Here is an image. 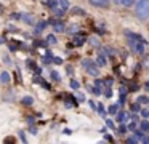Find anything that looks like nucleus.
<instances>
[{
	"label": "nucleus",
	"mask_w": 149,
	"mask_h": 144,
	"mask_svg": "<svg viewBox=\"0 0 149 144\" xmlns=\"http://www.w3.org/2000/svg\"><path fill=\"white\" fill-rule=\"evenodd\" d=\"M104 95H106L107 98H111V96H112V91H111V88H109V86L106 88V91H104Z\"/></svg>",
	"instance_id": "nucleus-39"
},
{
	"label": "nucleus",
	"mask_w": 149,
	"mask_h": 144,
	"mask_svg": "<svg viewBox=\"0 0 149 144\" xmlns=\"http://www.w3.org/2000/svg\"><path fill=\"white\" fill-rule=\"evenodd\" d=\"M141 115H143V117H149V111H148V109H143Z\"/></svg>",
	"instance_id": "nucleus-41"
},
{
	"label": "nucleus",
	"mask_w": 149,
	"mask_h": 144,
	"mask_svg": "<svg viewBox=\"0 0 149 144\" xmlns=\"http://www.w3.org/2000/svg\"><path fill=\"white\" fill-rule=\"evenodd\" d=\"M71 13H72V15H80V16H84V15H85V11H84L82 8H72V10H71Z\"/></svg>",
	"instance_id": "nucleus-16"
},
{
	"label": "nucleus",
	"mask_w": 149,
	"mask_h": 144,
	"mask_svg": "<svg viewBox=\"0 0 149 144\" xmlns=\"http://www.w3.org/2000/svg\"><path fill=\"white\" fill-rule=\"evenodd\" d=\"M40 85H42V86H43V88H47V90H50V83H48V82H47V80H43V79H42V80H40Z\"/></svg>",
	"instance_id": "nucleus-28"
},
{
	"label": "nucleus",
	"mask_w": 149,
	"mask_h": 144,
	"mask_svg": "<svg viewBox=\"0 0 149 144\" xmlns=\"http://www.w3.org/2000/svg\"><path fill=\"white\" fill-rule=\"evenodd\" d=\"M66 72H68V75H72V74H74V69H72L71 66H68V69H66Z\"/></svg>",
	"instance_id": "nucleus-42"
},
{
	"label": "nucleus",
	"mask_w": 149,
	"mask_h": 144,
	"mask_svg": "<svg viewBox=\"0 0 149 144\" xmlns=\"http://www.w3.org/2000/svg\"><path fill=\"white\" fill-rule=\"evenodd\" d=\"M3 61H5V64H10V63H11L10 58H8V56H5V58H3Z\"/></svg>",
	"instance_id": "nucleus-50"
},
{
	"label": "nucleus",
	"mask_w": 149,
	"mask_h": 144,
	"mask_svg": "<svg viewBox=\"0 0 149 144\" xmlns=\"http://www.w3.org/2000/svg\"><path fill=\"white\" fill-rule=\"evenodd\" d=\"M88 43L93 45V47H100V40H98L96 37H90L88 38Z\"/></svg>",
	"instance_id": "nucleus-15"
},
{
	"label": "nucleus",
	"mask_w": 149,
	"mask_h": 144,
	"mask_svg": "<svg viewBox=\"0 0 149 144\" xmlns=\"http://www.w3.org/2000/svg\"><path fill=\"white\" fill-rule=\"evenodd\" d=\"M26 64H27V67H29V69H36V64H34V61H31V59H29Z\"/></svg>",
	"instance_id": "nucleus-37"
},
{
	"label": "nucleus",
	"mask_w": 149,
	"mask_h": 144,
	"mask_svg": "<svg viewBox=\"0 0 149 144\" xmlns=\"http://www.w3.org/2000/svg\"><path fill=\"white\" fill-rule=\"evenodd\" d=\"M104 83H106V86H111V85H112V79H106V82H104Z\"/></svg>",
	"instance_id": "nucleus-46"
},
{
	"label": "nucleus",
	"mask_w": 149,
	"mask_h": 144,
	"mask_svg": "<svg viewBox=\"0 0 149 144\" xmlns=\"http://www.w3.org/2000/svg\"><path fill=\"white\" fill-rule=\"evenodd\" d=\"M96 63H98V66H104V64H106V54H104V50L100 51V56H98Z\"/></svg>",
	"instance_id": "nucleus-10"
},
{
	"label": "nucleus",
	"mask_w": 149,
	"mask_h": 144,
	"mask_svg": "<svg viewBox=\"0 0 149 144\" xmlns=\"http://www.w3.org/2000/svg\"><path fill=\"white\" fill-rule=\"evenodd\" d=\"M141 67H144V69L149 70V54H146L144 58H143V63H141Z\"/></svg>",
	"instance_id": "nucleus-13"
},
{
	"label": "nucleus",
	"mask_w": 149,
	"mask_h": 144,
	"mask_svg": "<svg viewBox=\"0 0 149 144\" xmlns=\"http://www.w3.org/2000/svg\"><path fill=\"white\" fill-rule=\"evenodd\" d=\"M135 13L139 19H148L149 18V0H139L135 6Z\"/></svg>",
	"instance_id": "nucleus-1"
},
{
	"label": "nucleus",
	"mask_w": 149,
	"mask_h": 144,
	"mask_svg": "<svg viewBox=\"0 0 149 144\" xmlns=\"http://www.w3.org/2000/svg\"><path fill=\"white\" fill-rule=\"evenodd\" d=\"M53 29H55V32H64L66 31V26L63 24L61 21H56L55 24H53Z\"/></svg>",
	"instance_id": "nucleus-8"
},
{
	"label": "nucleus",
	"mask_w": 149,
	"mask_h": 144,
	"mask_svg": "<svg viewBox=\"0 0 149 144\" xmlns=\"http://www.w3.org/2000/svg\"><path fill=\"white\" fill-rule=\"evenodd\" d=\"M127 130H128V128H127V127H125V125H123V123H122V125H120V127H119V133H127Z\"/></svg>",
	"instance_id": "nucleus-34"
},
{
	"label": "nucleus",
	"mask_w": 149,
	"mask_h": 144,
	"mask_svg": "<svg viewBox=\"0 0 149 144\" xmlns=\"http://www.w3.org/2000/svg\"><path fill=\"white\" fill-rule=\"evenodd\" d=\"M11 19H21V13H13V15H11Z\"/></svg>",
	"instance_id": "nucleus-40"
},
{
	"label": "nucleus",
	"mask_w": 149,
	"mask_h": 144,
	"mask_svg": "<svg viewBox=\"0 0 149 144\" xmlns=\"http://www.w3.org/2000/svg\"><path fill=\"white\" fill-rule=\"evenodd\" d=\"M5 143H15V138H7V139H5Z\"/></svg>",
	"instance_id": "nucleus-49"
},
{
	"label": "nucleus",
	"mask_w": 149,
	"mask_h": 144,
	"mask_svg": "<svg viewBox=\"0 0 149 144\" xmlns=\"http://www.w3.org/2000/svg\"><path fill=\"white\" fill-rule=\"evenodd\" d=\"M21 18H23V21L26 22V24H29V26H34V24H36V18H34L32 15H29V13H24V15H21Z\"/></svg>",
	"instance_id": "nucleus-3"
},
{
	"label": "nucleus",
	"mask_w": 149,
	"mask_h": 144,
	"mask_svg": "<svg viewBox=\"0 0 149 144\" xmlns=\"http://www.w3.org/2000/svg\"><path fill=\"white\" fill-rule=\"evenodd\" d=\"M127 143L128 144H136V143H139V139L136 136H130V138H127Z\"/></svg>",
	"instance_id": "nucleus-18"
},
{
	"label": "nucleus",
	"mask_w": 149,
	"mask_h": 144,
	"mask_svg": "<svg viewBox=\"0 0 149 144\" xmlns=\"http://www.w3.org/2000/svg\"><path fill=\"white\" fill-rule=\"evenodd\" d=\"M52 79L53 80H59V74L56 70H52Z\"/></svg>",
	"instance_id": "nucleus-31"
},
{
	"label": "nucleus",
	"mask_w": 149,
	"mask_h": 144,
	"mask_svg": "<svg viewBox=\"0 0 149 144\" xmlns=\"http://www.w3.org/2000/svg\"><path fill=\"white\" fill-rule=\"evenodd\" d=\"M52 53H50V51H48V53H47L45 54V56H43V63H45V64H48V63H52Z\"/></svg>",
	"instance_id": "nucleus-22"
},
{
	"label": "nucleus",
	"mask_w": 149,
	"mask_h": 144,
	"mask_svg": "<svg viewBox=\"0 0 149 144\" xmlns=\"http://www.w3.org/2000/svg\"><path fill=\"white\" fill-rule=\"evenodd\" d=\"M146 88L149 90V80H148V82H146Z\"/></svg>",
	"instance_id": "nucleus-56"
},
{
	"label": "nucleus",
	"mask_w": 149,
	"mask_h": 144,
	"mask_svg": "<svg viewBox=\"0 0 149 144\" xmlns=\"http://www.w3.org/2000/svg\"><path fill=\"white\" fill-rule=\"evenodd\" d=\"M53 11H55L56 13V15H58V16H63V15H64V10H61V8H59V6H53Z\"/></svg>",
	"instance_id": "nucleus-21"
},
{
	"label": "nucleus",
	"mask_w": 149,
	"mask_h": 144,
	"mask_svg": "<svg viewBox=\"0 0 149 144\" xmlns=\"http://www.w3.org/2000/svg\"><path fill=\"white\" fill-rule=\"evenodd\" d=\"M141 130H143V131H148V130H149V122H148V120H143V122H141Z\"/></svg>",
	"instance_id": "nucleus-24"
},
{
	"label": "nucleus",
	"mask_w": 149,
	"mask_h": 144,
	"mask_svg": "<svg viewBox=\"0 0 149 144\" xmlns=\"http://www.w3.org/2000/svg\"><path fill=\"white\" fill-rule=\"evenodd\" d=\"M19 139L23 141V143H27V138H26V133H24V131H19Z\"/></svg>",
	"instance_id": "nucleus-29"
},
{
	"label": "nucleus",
	"mask_w": 149,
	"mask_h": 144,
	"mask_svg": "<svg viewBox=\"0 0 149 144\" xmlns=\"http://www.w3.org/2000/svg\"><path fill=\"white\" fill-rule=\"evenodd\" d=\"M58 6H59L61 10H64V11H66V10H69V6H71V5H69L68 0H59V2H58Z\"/></svg>",
	"instance_id": "nucleus-11"
},
{
	"label": "nucleus",
	"mask_w": 149,
	"mask_h": 144,
	"mask_svg": "<svg viewBox=\"0 0 149 144\" xmlns=\"http://www.w3.org/2000/svg\"><path fill=\"white\" fill-rule=\"evenodd\" d=\"M133 3H135V0H122V2H120V5H123V6H132Z\"/></svg>",
	"instance_id": "nucleus-25"
},
{
	"label": "nucleus",
	"mask_w": 149,
	"mask_h": 144,
	"mask_svg": "<svg viewBox=\"0 0 149 144\" xmlns=\"http://www.w3.org/2000/svg\"><path fill=\"white\" fill-rule=\"evenodd\" d=\"M90 64H93V61H90V59H84V61H82V66H84V67H88Z\"/></svg>",
	"instance_id": "nucleus-30"
},
{
	"label": "nucleus",
	"mask_w": 149,
	"mask_h": 144,
	"mask_svg": "<svg viewBox=\"0 0 149 144\" xmlns=\"http://www.w3.org/2000/svg\"><path fill=\"white\" fill-rule=\"evenodd\" d=\"M85 43V37L84 35H75L74 37V40H72V47H82V45Z\"/></svg>",
	"instance_id": "nucleus-4"
},
{
	"label": "nucleus",
	"mask_w": 149,
	"mask_h": 144,
	"mask_svg": "<svg viewBox=\"0 0 149 144\" xmlns=\"http://www.w3.org/2000/svg\"><path fill=\"white\" fill-rule=\"evenodd\" d=\"M27 123H29V125H34V118L29 117V118H27Z\"/></svg>",
	"instance_id": "nucleus-52"
},
{
	"label": "nucleus",
	"mask_w": 149,
	"mask_h": 144,
	"mask_svg": "<svg viewBox=\"0 0 149 144\" xmlns=\"http://www.w3.org/2000/svg\"><path fill=\"white\" fill-rule=\"evenodd\" d=\"M95 85H96V88H103V85H104V82H103V80H96V82H95Z\"/></svg>",
	"instance_id": "nucleus-33"
},
{
	"label": "nucleus",
	"mask_w": 149,
	"mask_h": 144,
	"mask_svg": "<svg viewBox=\"0 0 149 144\" xmlns=\"http://www.w3.org/2000/svg\"><path fill=\"white\" fill-rule=\"evenodd\" d=\"M138 88H139L138 85H132V86H130V90H132V91H136V90H138Z\"/></svg>",
	"instance_id": "nucleus-48"
},
{
	"label": "nucleus",
	"mask_w": 149,
	"mask_h": 144,
	"mask_svg": "<svg viewBox=\"0 0 149 144\" xmlns=\"http://www.w3.org/2000/svg\"><path fill=\"white\" fill-rule=\"evenodd\" d=\"M52 63H55L56 66H59V64H63V59L61 58H52Z\"/></svg>",
	"instance_id": "nucleus-27"
},
{
	"label": "nucleus",
	"mask_w": 149,
	"mask_h": 144,
	"mask_svg": "<svg viewBox=\"0 0 149 144\" xmlns=\"http://www.w3.org/2000/svg\"><path fill=\"white\" fill-rule=\"evenodd\" d=\"M138 102H143V104H146V102H149V98H146V96H141V98H138Z\"/></svg>",
	"instance_id": "nucleus-32"
},
{
	"label": "nucleus",
	"mask_w": 149,
	"mask_h": 144,
	"mask_svg": "<svg viewBox=\"0 0 149 144\" xmlns=\"http://www.w3.org/2000/svg\"><path fill=\"white\" fill-rule=\"evenodd\" d=\"M139 109H141V107H139V104H133L132 106V111L133 112H139Z\"/></svg>",
	"instance_id": "nucleus-38"
},
{
	"label": "nucleus",
	"mask_w": 149,
	"mask_h": 144,
	"mask_svg": "<svg viewBox=\"0 0 149 144\" xmlns=\"http://www.w3.org/2000/svg\"><path fill=\"white\" fill-rule=\"evenodd\" d=\"M69 34H77V31H79V26L77 24H72V26H69Z\"/></svg>",
	"instance_id": "nucleus-17"
},
{
	"label": "nucleus",
	"mask_w": 149,
	"mask_h": 144,
	"mask_svg": "<svg viewBox=\"0 0 149 144\" xmlns=\"http://www.w3.org/2000/svg\"><path fill=\"white\" fill-rule=\"evenodd\" d=\"M47 26H48V22H47V21H40V22H37V29L34 31V34H36V35H39L42 31H45V27H47Z\"/></svg>",
	"instance_id": "nucleus-6"
},
{
	"label": "nucleus",
	"mask_w": 149,
	"mask_h": 144,
	"mask_svg": "<svg viewBox=\"0 0 149 144\" xmlns=\"http://www.w3.org/2000/svg\"><path fill=\"white\" fill-rule=\"evenodd\" d=\"M47 43L48 45H56V37L53 34H50L48 37H47Z\"/></svg>",
	"instance_id": "nucleus-14"
},
{
	"label": "nucleus",
	"mask_w": 149,
	"mask_h": 144,
	"mask_svg": "<svg viewBox=\"0 0 149 144\" xmlns=\"http://www.w3.org/2000/svg\"><path fill=\"white\" fill-rule=\"evenodd\" d=\"M106 125H107V128H114V123H112V120H106Z\"/></svg>",
	"instance_id": "nucleus-43"
},
{
	"label": "nucleus",
	"mask_w": 149,
	"mask_h": 144,
	"mask_svg": "<svg viewBox=\"0 0 149 144\" xmlns=\"http://www.w3.org/2000/svg\"><path fill=\"white\" fill-rule=\"evenodd\" d=\"M10 80H11V77H10V74H8L7 70H3V72L0 74V82L3 83V85H7V83H10Z\"/></svg>",
	"instance_id": "nucleus-7"
},
{
	"label": "nucleus",
	"mask_w": 149,
	"mask_h": 144,
	"mask_svg": "<svg viewBox=\"0 0 149 144\" xmlns=\"http://www.w3.org/2000/svg\"><path fill=\"white\" fill-rule=\"evenodd\" d=\"M34 72H36V74H37V75H39V74H40V72H42V69H40V67H37V66H36V69H34Z\"/></svg>",
	"instance_id": "nucleus-47"
},
{
	"label": "nucleus",
	"mask_w": 149,
	"mask_h": 144,
	"mask_svg": "<svg viewBox=\"0 0 149 144\" xmlns=\"http://www.w3.org/2000/svg\"><path fill=\"white\" fill-rule=\"evenodd\" d=\"M71 86L74 90H79V86H80V83L77 82V80H71Z\"/></svg>",
	"instance_id": "nucleus-26"
},
{
	"label": "nucleus",
	"mask_w": 149,
	"mask_h": 144,
	"mask_svg": "<svg viewBox=\"0 0 149 144\" xmlns=\"http://www.w3.org/2000/svg\"><path fill=\"white\" fill-rule=\"evenodd\" d=\"M87 72L90 74V75H93V77L100 75V69H98V66H95V64H90V66L87 67Z\"/></svg>",
	"instance_id": "nucleus-5"
},
{
	"label": "nucleus",
	"mask_w": 149,
	"mask_h": 144,
	"mask_svg": "<svg viewBox=\"0 0 149 144\" xmlns=\"http://www.w3.org/2000/svg\"><path fill=\"white\" fill-rule=\"evenodd\" d=\"M135 136L138 138L139 141H141L143 138H144V131H143V130H135Z\"/></svg>",
	"instance_id": "nucleus-20"
},
{
	"label": "nucleus",
	"mask_w": 149,
	"mask_h": 144,
	"mask_svg": "<svg viewBox=\"0 0 149 144\" xmlns=\"http://www.w3.org/2000/svg\"><path fill=\"white\" fill-rule=\"evenodd\" d=\"M125 93H127V88L122 86V88H120V96H125Z\"/></svg>",
	"instance_id": "nucleus-44"
},
{
	"label": "nucleus",
	"mask_w": 149,
	"mask_h": 144,
	"mask_svg": "<svg viewBox=\"0 0 149 144\" xmlns=\"http://www.w3.org/2000/svg\"><path fill=\"white\" fill-rule=\"evenodd\" d=\"M10 50H11V51H15V50H16V47H15V43H11V45H10Z\"/></svg>",
	"instance_id": "nucleus-54"
},
{
	"label": "nucleus",
	"mask_w": 149,
	"mask_h": 144,
	"mask_svg": "<svg viewBox=\"0 0 149 144\" xmlns=\"http://www.w3.org/2000/svg\"><path fill=\"white\" fill-rule=\"evenodd\" d=\"M120 2H122V0H114V3H117V5H120Z\"/></svg>",
	"instance_id": "nucleus-55"
},
{
	"label": "nucleus",
	"mask_w": 149,
	"mask_h": 144,
	"mask_svg": "<svg viewBox=\"0 0 149 144\" xmlns=\"http://www.w3.org/2000/svg\"><path fill=\"white\" fill-rule=\"evenodd\" d=\"M148 139H149V136H148Z\"/></svg>",
	"instance_id": "nucleus-57"
},
{
	"label": "nucleus",
	"mask_w": 149,
	"mask_h": 144,
	"mask_svg": "<svg viewBox=\"0 0 149 144\" xmlns=\"http://www.w3.org/2000/svg\"><path fill=\"white\" fill-rule=\"evenodd\" d=\"M98 112H100L101 115H104L106 114V111H104V107H103V104H98Z\"/></svg>",
	"instance_id": "nucleus-35"
},
{
	"label": "nucleus",
	"mask_w": 149,
	"mask_h": 144,
	"mask_svg": "<svg viewBox=\"0 0 149 144\" xmlns=\"http://www.w3.org/2000/svg\"><path fill=\"white\" fill-rule=\"evenodd\" d=\"M128 118H130L128 112H120V114L117 115V122H120V123H125V120H128Z\"/></svg>",
	"instance_id": "nucleus-9"
},
{
	"label": "nucleus",
	"mask_w": 149,
	"mask_h": 144,
	"mask_svg": "<svg viewBox=\"0 0 149 144\" xmlns=\"http://www.w3.org/2000/svg\"><path fill=\"white\" fill-rule=\"evenodd\" d=\"M77 99H79V101H85L84 95H77Z\"/></svg>",
	"instance_id": "nucleus-51"
},
{
	"label": "nucleus",
	"mask_w": 149,
	"mask_h": 144,
	"mask_svg": "<svg viewBox=\"0 0 149 144\" xmlns=\"http://www.w3.org/2000/svg\"><path fill=\"white\" fill-rule=\"evenodd\" d=\"M117 111H119V106H117V104H112V106H111V107H109V114H117Z\"/></svg>",
	"instance_id": "nucleus-23"
},
{
	"label": "nucleus",
	"mask_w": 149,
	"mask_h": 144,
	"mask_svg": "<svg viewBox=\"0 0 149 144\" xmlns=\"http://www.w3.org/2000/svg\"><path fill=\"white\" fill-rule=\"evenodd\" d=\"M16 80H18L19 83H23V77H21V72H19V69L16 70Z\"/></svg>",
	"instance_id": "nucleus-36"
},
{
	"label": "nucleus",
	"mask_w": 149,
	"mask_h": 144,
	"mask_svg": "<svg viewBox=\"0 0 149 144\" xmlns=\"http://www.w3.org/2000/svg\"><path fill=\"white\" fill-rule=\"evenodd\" d=\"M34 45H36V47H39V48H42V47L45 48L48 43H47V40H45V42H42V40H36V42H34Z\"/></svg>",
	"instance_id": "nucleus-19"
},
{
	"label": "nucleus",
	"mask_w": 149,
	"mask_h": 144,
	"mask_svg": "<svg viewBox=\"0 0 149 144\" xmlns=\"http://www.w3.org/2000/svg\"><path fill=\"white\" fill-rule=\"evenodd\" d=\"M40 80H42L40 77H34V82H36V83H40Z\"/></svg>",
	"instance_id": "nucleus-53"
},
{
	"label": "nucleus",
	"mask_w": 149,
	"mask_h": 144,
	"mask_svg": "<svg viewBox=\"0 0 149 144\" xmlns=\"http://www.w3.org/2000/svg\"><path fill=\"white\" fill-rule=\"evenodd\" d=\"M32 102H34V98H32V96H24V98H23V104L32 106Z\"/></svg>",
	"instance_id": "nucleus-12"
},
{
	"label": "nucleus",
	"mask_w": 149,
	"mask_h": 144,
	"mask_svg": "<svg viewBox=\"0 0 149 144\" xmlns=\"http://www.w3.org/2000/svg\"><path fill=\"white\" fill-rule=\"evenodd\" d=\"M91 6H96V8H107L109 6V0H90Z\"/></svg>",
	"instance_id": "nucleus-2"
},
{
	"label": "nucleus",
	"mask_w": 149,
	"mask_h": 144,
	"mask_svg": "<svg viewBox=\"0 0 149 144\" xmlns=\"http://www.w3.org/2000/svg\"><path fill=\"white\" fill-rule=\"evenodd\" d=\"M127 128H128V130H136V123H130Z\"/></svg>",
	"instance_id": "nucleus-45"
}]
</instances>
